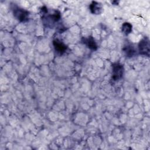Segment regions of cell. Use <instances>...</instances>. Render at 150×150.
Instances as JSON below:
<instances>
[{
	"label": "cell",
	"instance_id": "6da1fadb",
	"mask_svg": "<svg viewBox=\"0 0 150 150\" xmlns=\"http://www.w3.org/2000/svg\"><path fill=\"white\" fill-rule=\"evenodd\" d=\"M14 17L19 22H25L29 21V12L26 9L22 8L17 5H13L12 8Z\"/></svg>",
	"mask_w": 150,
	"mask_h": 150
},
{
	"label": "cell",
	"instance_id": "7a4b0ae2",
	"mask_svg": "<svg viewBox=\"0 0 150 150\" xmlns=\"http://www.w3.org/2000/svg\"><path fill=\"white\" fill-rule=\"evenodd\" d=\"M138 52L140 54L149 57L150 53V42L148 38L142 39L138 43Z\"/></svg>",
	"mask_w": 150,
	"mask_h": 150
},
{
	"label": "cell",
	"instance_id": "3957f363",
	"mask_svg": "<svg viewBox=\"0 0 150 150\" xmlns=\"http://www.w3.org/2000/svg\"><path fill=\"white\" fill-rule=\"evenodd\" d=\"M124 69L122 64L115 63L112 64V80L113 81H118L123 76Z\"/></svg>",
	"mask_w": 150,
	"mask_h": 150
},
{
	"label": "cell",
	"instance_id": "277c9868",
	"mask_svg": "<svg viewBox=\"0 0 150 150\" xmlns=\"http://www.w3.org/2000/svg\"><path fill=\"white\" fill-rule=\"evenodd\" d=\"M53 45L56 52L60 55L64 53L67 49V46L59 39H54L53 41Z\"/></svg>",
	"mask_w": 150,
	"mask_h": 150
},
{
	"label": "cell",
	"instance_id": "5b68a950",
	"mask_svg": "<svg viewBox=\"0 0 150 150\" xmlns=\"http://www.w3.org/2000/svg\"><path fill=\"white\" fill-rule=\"evenodd\" d=\"M81 42L85 44L88 48L91 50H96L97 49V45L94 40V38L91 36H89L87 38L83 37L81 39Z\"/></svg>",
	"mask_w": 150,
	"mask_h": 150
},
{
	"label": "cell",
	"instance_id": "8992f818",
	"mask_svg": "<svg viewBox=\"0 0 150 150\" xmlns=\"http://www.w3.org/2000/svg\"><path fill=\"white\" fill-rule=\"evenodd\" d=\"M122 51L125 55L128 57H132L137 53V49L135 46L130 43L125 45L122 48Z\"/></svg>",
	"mask_w": 150,
	"mask_h": 150
},
{
	"label": "cell",
	"instance_id": "52a82bcc",
	"mask_svg": "<svg viewBox=\"0 0 150 150\" xmlns=\"http://www.w3.org/2000/svg\"><path fill=\"white\" fill-rule=\"evenodd\" d=\"M90 12L94 15H99L103 12V6L100 2L96 1H93L89 6Z\"/></svg>",
	"mask_w": 150,
	"mask_h": 150
},
{
	"label": "cell",
	"instance_id": "ba28073f",
	"mask_svg": "<svg viewBox=\"0 0 150 150\" xmlns=\"http://www.w3.org/2000/svg\"><path fill=\"white\" fill-rule=\"evenodd\" d=\"M45 18H47V19H49L50 22H52V23L56 22L60 19L61 13L60 11L57 10H55L53 13H52L51 15H47V16H45Z\"/></svg>",
	"mask_w": 150,
	"mask_h": 150
},
{
	"label": "cell",
	"instance_id": "9c48e42d",
	"mask_svg": "<svg viewBox=\"0 0 150 150\" xmlns=\"http://www.w3.org/2000/svg\"><path fill=\"white\" fill-rule=\"evenodd\" d=\"M132 25L128 22H124L121 26V30L122 33L125 35H128L132 32Z\"/></svg>",
	"mask_w": 150,
	"mask_h": 150
}]
</instances>
